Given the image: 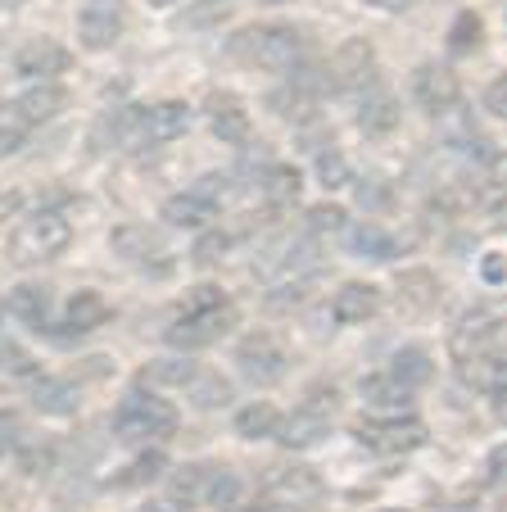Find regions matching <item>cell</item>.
Returning a JSON list of instances; mask_svg holds the SVG:
<instances>
[{
    "instance_id": "obj_1",
    "label": "cell",
    "mask_w": 507,
    "mask_h": 512,
    "mask_svg": "<svg viewBox=\"0 0 507 512\" xmlns=\"http://www.w3.org/2000/svg\"><path fill=\"white\" fill-rule=\"evenodd\" d=\"M231 327H236V304L227 300V290L195 286L182 300V309H177L173 327L163 331V340L186 354V349H204V345H213V340H222Z\"/></svg>"
},
{
    "instance_id": "obj_2",
    "label": "cell",
    "mask_w": 507,
    "mask_h": 512,
    "mask_svg": "<svg viewBox=\"0 0 507 512\" xmlns=\"http://www.w3.org/2000/svg\"><path fill=\"white\" fill-rule=\"evenodd\" d=\"M231 59L263 73H295L304 59V32L290 23H254L231 37Z\"/></svg>"
},
{
    "instance_id": "obj_3",
    "label": "cell",
    "mask_w": 507,
    "mask_h": 512,
    "mask_svg": "<svg viewBox=\"0 0 507 512\" xmlns=\"http://www.w3.org/2000/svg\"><path fill=\"white\" fill-rule=\"evenodd\" d=\"M191 127V109L182 100H159V105H132L118 109L114 118V141L127 150H159V145L177 141Z\"/></svg>"
},
{
    "instance_id": "obj_4",
    "label": "cell",
    "mask_w": 507,
    "mask_h": 512,
    "mask_svg": "<svg viewBox=\"0 0 507 512\" xmlns=\"http://www.w3.org/2000/svg\"><path fill=\"white\" fill-rule=\"evenodd\" d=\"M68 241H73V223L55 209H41V213H32V218H23V223L14 227V236H10L5 250H10V263L32 268V263L59 259V254L68 250Z\"/></svg>"
},
{
    "instance_id": "obj_5",
    "label": "cell",
    "mask_w": 507,
    "mask_h": 512,
    "mask_svg": "<svg viewBox=\"0 0 507 512\" xmlns=\"http://www.w3.org/2000/svg\"><path fill=\"white\" fill-rule=\"evenodd\" d=\"M177 431V408L159 395H127L114 413V435L127 445H145V440H163Z\"/></svg>"
},
{
    "instance_id": "obj_6",
    "label": "cell",
    "mask_w": 507,
    "mask_h": 512,
    "mask_svg": "<svg viewBox=\"0 0 507 512\" xmlns=\"http://www.w3.org/2000/svg\"><path fill=\"white\" fill-rule=\"evenodd\" d=\"M354 440L372 454H412V449L426 445V426L417 422L412 413L399 417H363L354 426Z\"/></svg>"
},
{
    "instance_id": "obj_7",
    "label": "cell",
    "mask_w": 507,
    "mask_h": 512,
    "mask_svg": "<svg viewBox=\"0 0 507 512\" xmlns=\"http://www.w3.org/2000/svg\"><path fill=\"white\" fill-rule=\"evenodd\" d=\"M114 250L123 254L132 268H145V272H154V277H163V272H173V250H168V241H163L154 227H145V223H123V227H114Z\"/></svg>"
},
{
    "instance_id": "obj_8",
    "label": "cell",
    "mask_w": 507,
    "mask_h": 512,
    "mask_svg": "<svg viewBox=\"0 0 507 512\" xmlns=\"http://www.w3.org/2000/svg\"><path fill=\"white\" fill-rule=\"evenodd\" d=\"M177 494H182V499H200L204 508L231 512L240 503V476L227 472V467H182Z\"/></svg>"
},
{
    "instance_id": "obj_9",
    "label": "cell",
    "mask_w": 507,
    "mask_h": 512,
    "mask_svg": "<svg viewBox=\"0 0 507 512\" xmlns=\"http://www.w3.org/2000/svg\"><path fill=\"white\" fill-rule=\"evenodd\" d=\"M498 336H503V313L494 304H476V309H467L453 322L449 349L453 358H467V354H480V349H498Z\"/></svg>"
},
{
    "instance_id": "obj_10",
    "label": "cell",
    "mask_w": 507,
    "mask_h": 512,
    "mask_svg": "<svg viewBox=\"0 0 507 512\" xmlns=\"http://www.w3.org/2000/svg\"><path fill=\"white\" fill-rule=\"evenodd\" d=\"M326 82L335 91H367L376 82V50L372 41L354 37L331 55V68H326Z\"/></svg>"
},
{
    "instance_id": "obj_11",
    "label": "cell",
    "mask_w": 507,
    "mask_h": 512,
    "mask_svg": "<svg viewBox=\"0 0 507 512\" xmlns=\"http://www.w3.org/2000/svg\"><path fill=\"white\" fill-rule=\"evenodd\" d=\"M127 28V5L123 0H87L77 14V37L87 50H109Z\"/></svg>"
},
{
    "instance_id": "obj_12",
    "label": "cell",
    "mask_w": 507,
    "mask_h": 512,
    "mask_svg": "<svg viewBox=\"0 0 507 512\" xmlns=\"http://www.w3.org/2000/svg\"><path fill=\"white\" fill-rule=\"evenodd\" d=\"M412 96H417V105L426 109V114H449L462 96L458 73H449L444 64H421L417 73H412Z\"/></svg>"
},
{
    "instance_id": "obj_13",
    "label": "cell",
    "mask_w": 507,
    "mask_h": 512,
    "mask_svg": "<svg viewBox=\"0 0 507 512\" xmlns=\"http://www.w3.org/2000/svg\"><path fill=\"white\" fill-rule=\"evenodd\" d=\"M236 363H240V372H245L254 386H277V381L286 377V363H290V358L281 354V349L272 345L268 336H249V340H240Z\"/></svg>"
},
{
    "instance_id": "obj_14",
    "label": "cell",
    "mask_w": 507,
    "mask_h": 512,
    "mask_svg": "<svg viewBox=\"0 0 507 512\" xmlns=\"http://www.w3.org/2000/svg\"><path fill=\"white\" fill-rule=\"evenodd\" d=\"M204 114H209V127L218 141L227 145H249V109L240 96H231V91H213L209 100H204Z\"/></svg>"
},
{
    "instance_id": "obj_15",
    "label": "cell",
    "mask_w": 507,
    "mask_h": 512,
    "mask_svg": "<svg viewBox=\"0 0 507 512\" xmlns=\"http://www.w3.org/2000/svg\"><path fill=\"white\" fill-rule=\"evenodd\" d=\"M376 313H381V290L372 281H345L331 295V318L345 322V327H358V322L376 318Z\"/></svg>"
},
{
    "instance_id": "obj_16",
    "label": "cell",
    "mask_w": 507,
    "mask_h": 512,
    "mask_svg": "<svg viewBox=\"0 0 507 512\" xmlns=\"http://www.w3.org/2000/svg\"><path fill=\"white\" fill-rule=\"evenodd\" d=\"M68 64H73V55L50 37L28 41V46H19V55H14V73H23V78H55Z\"/></svg>"
},
{
    "instance_id": "obj_17",
    "label": "cell",
    "mask_w": 507,
    "mask_h": 512,
    "mask_svg": "<svg viewBox=\"0 0 507 512\" xmlns=\"http://www.w3.org/2000/svg\"><path fill=\"white\" fill-rule=\"evenodd\" d=\"M458 372L480 395H489V399L503 395V349H480V354L458 358Z\"/></svg>"
},
{
    "instance_id": "obj_18",
    "label": "cell",
    "mask_w": 507,
    "mask_h": 512,
    "mask_svg": "<svg viewBox=\"0 0 507 512\" xmlns=\"http://www.w3.org/2000/svg\"><path fill=\"white\" fill-rule=\"evenodd\" d=\"M358 395H363V404L372 408L376 417H399L412 408V390L399 386L390 372H385V377H367L363 386H358Z\"/></svg>"
},
{
    "instance_id": "obj_19",
    "label": "cell",
    "mask_w": 507,
    "mask_h": 512,
    "mask_svg": "<svg viewBox=\"0 0 507 512\" xmlns=\"http://www.w3.org/2000/svg\"><path fill=\"white\" fill-rule=\"evenodd\" d=\"M326 431H331V417L313 413V408H299V413H290L277 422V440L286 449H313Z\"/></svg>"
},
{
    "instance_id": "obj_20",
    "label": "cell",
    "mask_w": 507,
    "mask_h": 512,
    "mask_svg": "<svg viewBox=\"0 0 507 512\" xmlns=\"http://www.w3.org/2000/svg\"><path fill=\"white\" fill-rule=\"evenodd\" d=\"M317 494H322V481H317L308 467H286V472H277L268 481V503H290V508H299V503H313Z\"/></svg>"
},
{
    "instance_id": "obj_21",
    "label": "cell",
    "mask_w": 507,
    "mask_h": 512,
    "mask_svg": "<svg viewBox=\"0 0 507 512\" xmlns=\"http://www.w3.org/2000/svg\"><path fill=\"white\" fill-rule=\"evenodd\" d=\"M64 105H68L64 87H55V82H37L32 91H23V96L14 100V114H19L23 123H50Z\"/></svg>"
},
{
    "instance_id": "obj_22",
    "label": "cell",
    "mask_w": 507,
    "mask_h": 512,
    "mask_svg": "<svg viewBox=\"0 0 507 512\" xmlns=\"http://www.w3.org/2000/svg\"><path fill=\"white\" fill-rule=\"evenodd\" d=\"M64 322H68L73 336H87V331H96V327L109 322V300L100 295V290H77L73 300H68V309H64Z\"/></svg>"
},
{
    "instance_id": "obj_23",
    "label": "cell",
    "mask_w": 507,
    "mask_h": 512,
    "mask_svg": "<svg viewBox=\"0 0 507 512\" xmlns=\"http://www.w3.org/2000/svg\"><path fill=\"white\" fill-rule=\"evenodd\" d=\"M399 304L408 313H426V309H435L440 304V281H435V272H426V268H408V272H399Z\"/></svg>"
},
{
    "instance_id": "obj_24",
    "label": "cell",
    "mask_w": 507,
    "mask_h": 512,
    "mask_svg": "<svg viewBox=\"0 0 507 512\" xmlns=\"http://www.w3.org/2000/svg\"><path fill=\"white\" fill-rule=\"evenodd\" d=\"M213 213H218V209H213V200H204V195H195V191L163 200V223H168V227H186V232L204 227Z\"/></svg>"
},
{
    "instance_id": "obj_25",
    "label": "cell",
    "mask_w": 507,
    "mask_h": 512,
    "mask_svg": "<svg viewBox=\"0 0 507 512\" xmlns=\"http://www.w3.org/2000/svg\"><path fill=\"white\" fill-rule=\"evenodd\" d=\"M390 377L399 381V386L417 390V386H426V381L435 377V363H431V354H426V349L408 345V349H399V354L390 358Z\"/></svg>"
},
{
    "instance_id": "obj_26",
    "label": "cell",
    "mask_w": 507,
    "mask_h": 512,
    "mask_svg": "<svg viewBox=\"0 0 507 512\" xmlns=\"http://www.w3.org/2000/svg\"><path fill=\"white\" fill-rule=\"evenodd\" d=\"M259 191H263V200H268L272 209H286V204H295V200H299V191H304V182H299V173H295V168H286V164H272L268 173H263Z\"/></svg>"
},
{
    "instance_id": "obj_27",
    "label": "cell",
    "mask_w": 507,
    "mask_h": 512,
    "mask_svg": "<svg viewBox=\"0 0 507 512\" xmlns=\"http://www.w3.org/2000/svg\"><path fill=\"white\" fill-rule=\"evenodd\" d=\"M10 313H19L28 327H46L50 290L46 286H19V290H10Z\"/></svg>"
},
{
    "instance_id": "obj_28",
    "label": "cell",
    "mask_w": 507,
    "mask_h": 512,
    "mask_svg": "<svg viewBox=\"0 0 507 512\" xmlns=\"http://www.w3.org/2000/svg\"><path fill=\"white\" fill-rule=\"evenodd\" d=\"M186 390H191L195 408H227L231 404V381L218 377V372H195V377L186 381Z\"/></svg>"
},
{
    "instance_id": "obj_29",
    "label": "cell",
    "mask_w": 507,
    "mask_h": 512,
    "mask_svg": "<svg viewBox=\"0 0 507 512\" xmlns=\"http://www.w3.org/2000/svg\"><path fill=\"white\" fill-rule=\"evenodd\" d=\"M277 422H281V413L272 404H249L236 413V435H245V440H268V435H277Z\"/></svg>"
},
{
    "instance_id": "obj_30",
    "label": "cell",
    "mask_w": 507,
    "mask_h": 512,
    "mask_svg": "<svg viewBox=\"0 0 507 512\" xmlns=\"http://www.w3.org/2000/svg\"><path fill=\"white\" fill-rule=\"evenodd\" d=\"M358 127H363L367 136H385L399 127V105H394L390 96H372L363 105V114H358Z\"/></svg>"
},
{
    "instance_id": "obj_31",
    "label": "cell",
    "mask_w": 507,
    "mask_h": 512,
    "mask_svg": "<svg viewBox=\"0 0 507 512\" xmlns=\"http://www.w3.org/2000/svg\"><path fill=\"white\" fill-rule=\"evenodd\" d=\"M272 109H277L281 118H308L313 114V87H308V78H290V87L272 96Z\"/></svg>"
},
{
    "instance_id": "obj_32",
    "label": "cell",
    "mask_w": 507,
    "mask_h": 512,
    "mask_svg": "<svg viewBox=\"0 0 507 512\" xmlns=\"http://www.w3.org/2000/svg\"><path fill=\"white\" fill-rule=\"evenodd\" d=\"M480 37H485V19H480L476 10H462L449 28V50L453 55H471V50L480 46Z\"/></svg>"
},
{
    "instance_id": "obj_33",
    "label": "cell",
    "mask_w": 507,
    "mask_h": 512,
    "mask_svg": "<svg viewBox=\"0 0 507 512\" xmlns=\"http://www.w3.org/2000/svg\"><path fill=\"white\" fill-rule=\"evenodd\" d=\"M349 245H354V254H367V259H394V254H399V245L372 223L354 227V232H349Z\"/></svg>"
},
{
    "instance_id": "obj_34",
    "label": "cell",
    "mask_w": 507,
    "mask_h": 512,
    "mask_svg": "<svg viewBox=\"0 0 507 512\" xmlns=\"http://www.w3.org/2000/svg\"><path fill=\"white\" fill-rule=\"evenodd\" d=\"M195 363H186V358H163V363H150V368L141 372L145 386H186V381L195 377Z\"/></svg>"
},
{
    "instance_id": "obj_35",
    "label": "cell",
    "mask_w": 507,
    "mask_h": 512,
    "mask_svg": "<svg viewBox=\"0 0 507 512\" xmlns=\"http://www.w3.org/2000/svg\"><path fill=\"white\" fill-rule=\"evenodd\" d=\"M37 408H41V413H73V408H77V390L68 386V381H46V386L37 390Z\"/></svg>"
},
{
    "instance_id": "obj_36",
    "label": "cell",
    "mask_w": 507,
    "mask_h": 512,
    "mask_svg": "<svg viewBox=\"0 0 507 512\" xmlns=\"http://www.w3.org/2000/svg\"><path fill=\"white\" fill-rule=\"evenodd\" d=\"M163 467H168V458L150 449L145 458H136V463L127 467V476H118V485H150V481H159L163 476Z\"/></svg>"
},
{
    "instance_id": "obj_37",
    "label": "cell",
    "mask_w": 507,
    "mask_h": 512,
    "mask_svg": "<svg viewBox=\"0 0 507 512\" xmlns=\"http://www.w3.org/2000/svg\"><path fill=\"white\" fill-rule=\"evenodd\" d=\"M317 173H322L326 186H349V182H354V177H349V164L340 159V150H331V145H326V150H317Z\"/></svg>"
},
{
    "instance_id": "obj_38",
    "label": "cell",
    "mask_w": 507,
    "mask_h": 512,
    "mask_svg": "<svg viewBox=\"0 0 507 512\" xmlns=\"http://www.w3.org/2000/svg\"><path fill=\"white\" fill-rule=\"evenodd\" d=\"M308 232H345V209L340 204H317V209H308Z\"/></svg>"
},
{
    "instance_id": "obj_39",
    "label": "cell",
    "mask_w": 507,
    "mask_h": 512,
    "mask_svg": "<svg viewBox=\"0 0 507 512\" xmlns=\"http://www.w3.org/2000/svg\"><path fill=\"white\" fill-rule=\"evenodd\" d=\"M227 236L222 232H209V236H200V245H195V263H204V268H209V263H218L222 254H227Z\"/></svg>"
},
{
    "instance_id": "obj_40",
    "label": "cell",
    "mask_w": 507,
    "mask_h": 512,
    "mask_svg": "<svg viewBox=\"0 0 507 512\" xmlns=\"http://www.w3.org/2000/svg\"><path fill=\"white\" fill-rule=\"evenodd\" d=\"M485 109H489L494 118L507 114V78H494V82L485 87Z\"/></svg>"
},
{
    "instance_id": "obj_41",
    "label": "cell",
    "mask_w": 507,
    "mask_h": 512,
    "mask_svg": "<svg viewBox=\"0 0 507 512\" xmlns=\"http://www.w3.org/2000/svg\"><path fill=\"white\" fill-rule=\"evenodd\" d=\"M19 440V413H0V454Z\"/></svg>"
},
{
    "instance_id": "obj_42",
    "label": "cell",
    "mask_w": 507,
    "mask_h": 512,
    "mask_svg": "<svg viewBox=\"0 0 507 512\" xmlns=\"http://www.w3.org/2000/svg\"><path fill=\"white\" fill-rule=\"evenodd\" d=\"M222 191H227V177H222V173L200 177V186H195V195H204V200H218Z\"/></svg>"
},
{
    "instance_id": "obj_43",
    "label": "cell",
    "mask_w": 507,
    "mask_h": 512,
    "mask_svg": "<svg viewBox=\"0 0 507 512\" xmlns=\"http://www.w3.org/2000/svg\"><path fill=\"white\" fill-rule=\"evenodd\" d=\"M480 277L489 281V286H498V281H503V254H485V263H480Z\"/></svg>"
},
{
    "instance_id": "obj_44",
    "label": "cell",
    "mask_w": 507,
    "mask_h": 512,
    "mask_svg": "<svg viewBox=\"0 0 507 512\" xmlns=\"http://www.w3.org/2000/svg\"><path fill=\"white\" fill-rule=\"evenodd\" d=\"M19 145H23V132H19V127H0V159L14 155Z\"/></svg>"
},
{
    "instance_id": "obj_45",
    "label": "cell",
    "mask_w": 507,
    "mask_h": 512,
    "mask_svg": "<svg viewBox=\"0 0 507 512\" xmlns=\"http://www.w3.org/2000/svg\"><path fill=\"white\" fill-rule=\"evenodd\" d=\"M14 209H19V191H5L0 195V213H14Z\"/></svg>"
},
{
    "instance_id": "obj_46",
    "label": "cell",
    "mask_w": 507,
    "mask_h": 512,
    "mask_svg": "<svg viewBox=\"0 0 507 512\" xmlns=\"http://www.w3.org/2000/svg\"><path fill=\"white\" fill-rule=\"evenodd\" d=\"M372 5H381V10H408L412 0H372Z\"/></svg>"
},
{
    "instance_id": "obj_47",
    "label": "cell",
    "mask_w": 507,
    "mask_h": 512,
    "mask_svg": "<svg viewBox=\"0 0 507 512\" xmlns=\"http://www.w3.org/2000/svg\"><path fill=\"white\" fill-rule=\"evenodd\" d=\"M259 512H304V508H290V503H268V508H259Z\"/></svg>"
},
{
    "instance_id": "obj_48",
    "label": "cell",
    "mask_w": 507,
    "mask_h": 512,
    "mask_svg": "<svg viewBox=\"0 0 507 512\" xmlns=\"http://www.w3.org/2000/svg\"><path fill=\"white\" fill-rule=\"evenodd\" d=\"M145 5H150V10H173L177 0H145Z\"/></svg>"
},
{
    "instance_id": "obj_49",
    "label": "cell",
    "mask_w": 507,
    "mask_h": 512,
    "mask_svg": "<svg viewBox=\"0 0 507 512\" xmlns=\"http://www.w3.org/2000/svg\"><path fill=\"white\" fill-rule=\"evenodd\" d=\"M145 512H182V508H173V503H150Z\"/></svg>"
},
{
    "instance_id": "obj_50",
    "label": "cell",
    "mask_w": 507,
    "mask_h": 512,
    "mask_svg": "<svg viewBox=\"0 0 507 512\" xmlns=\"http://www.w3.org/2000/svg\"><path fill=\"white\" fill-rule=\"evenodd\" d=\"M385 512H408V508H385Z\"/></svg>"
},
{
    "instance_id": "obj_51",
    "label": "cell",
    "mask_w": 507,
    "mask_h": 512,
    "mask_svg": "<svg viewBox=\"0 0 507 512\" xmlns=\"http://www.w3.org/2000/svg\"><path fill=\"white\" fill-rule=\"evenodd\" d=\"M268 5H286V0H268Z\"/></svg>"
},
{
    "instance_id": "obj_52",
    "label": "cell",
    "mask_w": 507,
    "mask_h": 512,
    "mask_svg": "<svg viewBox=\"0 0 507 512\" xmlns=\"http://www.w3.org/2000/svg\"><path fill=\"white\" fill-rule=\"evenodd\" d=\"M5 5H19V0H5Z\"/></svg>"
}]
</instances>
